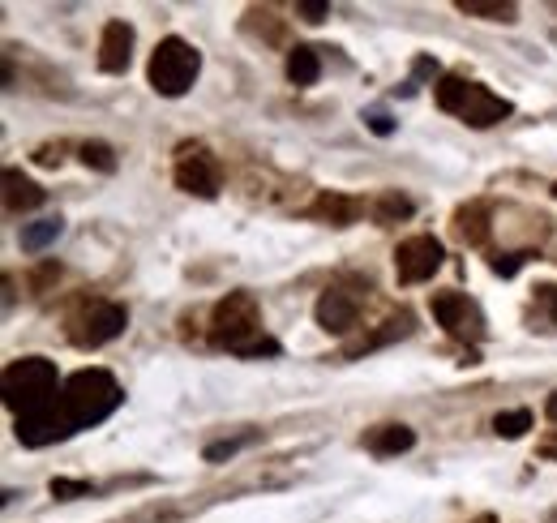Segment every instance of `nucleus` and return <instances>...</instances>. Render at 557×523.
Returning <instances> with one entry per match:
<instances>
[{"label": "nucleus", "mask_w": 557, "mask_h": 523, "mask_svg": "<svg viewBox=\"0 0 557 523\" xmlns=\"http://www.w3.org/2000/svg\"><path fill=\"white\" fill-rule=\"evenodd\" d=\"M459 232L468 236L472 245H480L489 236V228H485V206H463L459 211Z\"/></svg>", "instance_id": "21"}, {"label": "nucleus", "mask_w": 557, "mask_h": 523, "mask_svg": "<svg viewBox=\"0 0 557 523\" xmlns=\"http://www.w3.org/2000/svg\"><path fill=\"white\" fill-rule=\"evenodd\" d=\"M472 523H498V519H493V515H480V519H472Z\"/></svg>", "instance_id": "31"}, {"label": "nucleus", "mask_w": 557, "mask_h": 523, "mask_svg": "<svg viewBox=\"0 0 557 523\" xmlns=\"http://www.w3.org/2000/svg\"><path fill=\"white\" fill-rule=\"evenodd\" d=\"M433 95H438L442 112L459 116V121L472 125V129H489V125H498V121L510 116V103L502 95H493L489 86H480V82L455 78V73H446V78L433 86Z\"/></svg>", "instance_id": "3"}, {"label": "nucleus", "mask_w": 557, "mask_h": 523, "mask_svg": "<svg viewBox=\"0 0 557 523\" xmlns=\"http://www.w3.org/2000/svg\"><path fill=\"white\" fill-rule=\"evenodd\" d=\"M545 412H549V421H553V425H557V391H553V395H549V403H545Z\"/></svg>", "instance_id": "30"}, {"label": "nucleus", "mask_w": 557, "mask_h": 523, "mask_svg": "<svg viewBox=\"0 0 557 523\" xmlns=\"http://www.w3.org/2000/svg\"><path fill=\"white\" fill-rule=\"evenodd\" d=\"M553 198H557V185H553Z\"/></svg>", "instance_id": "32"}, {"label": "nucleus", "mask_w": 557, "mask_h": 523, "mask_svg": "<svg viewBox=\"0 0 557 523\" xmlns=\"http://www.w3.org/2000/svg\"><path fill=\"white\" fill-rule=\"evenodd\" d=\"M433 318H438L446 326V335H455V339H480L485 335V318H480V309L463 292H438L433 296Z\"/></svg>", "instance_id": "10"}, {"label": "nucleus", "mask_w": 557, "mask_h": 523, "mask_svg": "<svg viewBox=\"0 0 557 523\" xmlns=\"http://www.w3.org/2000/svg\"><path fill=\"white\" fill-rule=\"evenodd\" d=\"M318 326L322 331H330V335H343V331H352L356 326V313H360V305L352 301L343 288H326L322 296H318Z\"/></svg>", "instance_id": "12"}, {"label": "nucleus", "mask_w": 557, "mask_h": 523, "mask_svg": "<svg viewBox=\"0 0 557 523\" xmlns=\"http://www.w3.org/2000/svg\"><path fill=\"white\" fill-rule=\"evenodd\" d=\"M60 232H65V219H60V215H48V219L26 223V228H22V249H26V253H43Z\"/></svg>", "instance_id": "16"}, {"label": "nucleus", "mask_w": 557, "mask_h": 523, "mask_svg": "<svg viewBox=\"0 0 557 523\" xmlns=\"http://www.w3.org/2000/svg\"><path fill=\"white\" fill-rule=\"evenodd\" d=\"M540 305H545L549 318L557 322V288H540Z\"/></svg>", "instance_id": "29"}, {"label": "nucleus", "mask_w": 557, "mask_h": 523, "mask_svg": "<svg viewBox=\"0 0 557 523\" xmlns=\"http://www.w3.org/2000/svg\"><path fill=\"white\" fill-rule=\"evenodd\" d=\"M365 446L373 455H403V451H412L416 446V433L408 425H378L365 438Z\"/></svg>", "instance_id": "14"}, {"label": "nucleus", "mask_w": 557, "mask_h": 523, "mask_svg": "<svg viewBox=\"0 0 557 523\" xmlns=\"http://www.w3.org/2000/svg\"><path fill=\"white\" fill-rule=\"evenodd\" d=\"M296 13H300V18H305V22H322L326 13H330V5H326V0H300V5H296Z\"/></svg>", "instance_id": "26"}, {"label": "nucleus", "mask_w": 557, "mask_h": 523, "mask_svg": "<svg viewBox=\"0 0 557 523\" xmlns=\"http://www.w3.org/2000/svg\"><path fill=\"white\" fill-rule=\"evenodd\" d=\"M459 13L468 18H485V22H515L519 9L510 0H459Z\"/></svg>", "instance_id": "17"}, {"label": "nucleus", "mask_w": 557, "mask_h": 523, "mask_svg": "<svg viewBox=\"0 0 557 523\" xmlns=\"http://www.w3.org/2000/svg\"><path fill=\"white\" fill-rule=\"evenodd\" d=\"M249 442H258V433H240V438H228V442H210V446H206V463H223V459H232L236 451H245Z\"/></svg>", "instance_id": "22"}, {"label": "nucleus", "mask_w": 557, "mask_h": 523, "mask_svg": "<svg viewBox=\"0 0 557 523\" xmlns=\"http://www.w3.org/2000/svg\"><path fill=\"white\" fill-rule=\"evenodd\" d=\"M125 322H129L125 305L95 301L90 309H82L78 322H73V343H78V348H103V343H112L120 331H125Z\"/></svg>", "instance_id": "8"}, {"label": "nucleus", "mask_w": 557, "mask_h": 523, "mask_svg": "<svg viewBox=\"0 0 557 523\" xmlns=\"http://www.w3.org/2000/svg\"><path fill=\"white\" fill-rule=\"evenodd\" d=\"M176 185L185 193H193V198H219V189H223L219 159L210 155L202 142H185L176 151Z\"/></svg>", "instance_id": "6"}, {"label": "nucleus", "mask_w": 557, "mask_h": 523, "mask_svg": "<svg viewBox=\"0 0 557 523\" xmlns=\"http://www.w3.org/2000/svg\"><path fill=\"white\" fill-rule=\"evenodd\" d=\"M48 489H52V498H60V502H69V498H90V493H95V485H90V481H65V476H56Z\"/></svg>", "instance_id": "24"}, {"label": "nucleus", "mask_w": 557, "mask_h": 523, "mask_svg": "<svg viewBox=\"0 0 557 523\" xmlns=\"http://www.w3.org/2000/svg\"><path fill=\"white\" fill-rule=\"evenodd\" d=\"M56 399V365L43 356H22L5 369V403L13 412H30Z\"/></svg>", "instance_id": "4"}, {"label": "nucleus", "mask_w": 557, "mask_h": 523, "mask_svg": "<svg viewBox=\"0 0 557 523\" xmlns=\"http://www.w3.org/2000/svg\"><path fill=\"white\" fill-rule=\"evenodd\" d=\"M442 245L433 236H408L399 249H395V279L399 283H425L442 271Z\"/></svg>", "instance_id": "9"}, {"label": "nucleus", "mask_w": 557, "mask_h": 523, "mask_svg": "<svg viewBox=\"0 0 557 523\" xmlns=\"http://www.w3.org/2000/svg\"><path fill=\"white\" fill-rule=\"evenodd\" d=\"M78 429L73 425V416L65 412V403L52 399V403H43V408H30L18 416V442L22 446H48V442H60V438H69V433Z\"/></svg>", "instance_id": "7"}, {"label": "nucleus", "mask_w": 557, "mask_h": 523, "mask_svg": "<svg viewBox=\"0 0 557 523\" xmlns=\"http://www.w3.org/2000/svg\"><path fill=\"white\" fill-rule=\"evenodd\" d=\"M288 78H292V86H313L322 78V61H318V48H292L288 52Z\"/></svg>", "instance_id": "15"}, {"label": "nucleus", "mask_w": 557, "mask_h": 523, "mask_svg": "<svg viewBox=\"0 0 557 523\" xmlns=\"http://www.w3.org/2000/svg\"><path fill=\"white\" fill-rule=\"evenodd\" d=\"M313 215H326L330 223H352L356 219V202L335 198V193H322L318 206H313Z\"/></svg>", "instance_id": "19"}, {"label": "nucleus", "mask_w": 557, "mask_h": 523, "mask_svg": "<svg viewBox=\"0 0 557 523\" xmlns=\"http://www.w3.org/2000/svg\"><path fill=\"white\" fill-rule=\"evenodd\" d=\"M532 429V412L528 408H515V412H498L493 416V433L498 438H523Z\"/></svg>", "instance_id": "18"}, {"label": "nucleus", "mask_w": 557, "mask_h": 523, "mask_svg": "<svg viewBox=\"0 0 557 523\" xmlns=\"http://www.w3.org/2000/svg\"><path fill=\"white\" fill-rule=\"evenodd\" d=\"M60 403L65 412L73 416V425L86 429V425H99L120 408V386L108 369H78L73 378H65L60 386Z\"/></svg>", "instance_id": "2"}, {"label": "nucleus", "mask_w": 557, "mask_h": 523, "mask_svg": "<svg viewBox=\"0 0 557 523\" xmlns=\"http://www.w3.org/2000/svg\"><path fill=\"white\" fill-rule=\"evenodd\" d=\"M523 258H528V253H506V262L498 258V262H493V271H498V275H515L523 266Z\"/></svg>", "instance_id": "28"}, {"label": "nucleus", "mask_w": 557, "mask_h": 523, "mask_svg": "<svg viewBox=\"0 0 557 523\" xmlns=\"http://www.w3.org/2000/svg\"><path fill=\"white\" fill-rule=\"evenodd\" d=\"M403 215H412V202H408V198H399V193H386V198L378 202V219H382V223L403 219Z\"/></svg>", "instance_id": "25"}, {"label": "nucleus", "mask_w": 557, "mask_h": 523, "mask_svg": "<svg viewBox=\"0 0 557 523\" xmlns=\"http://www.w3.org/2000/svg\"><path fill=\"white\" fill-rule=\"evenodd\" d=\"M82 163L86 168H99V172H116V155L108 142H86L82 146Z\"/></svg>", "instance_id": "23"}, {"label": "nucleus", "mask_w": 557, "mask_h": 523, "mask_svg": "<svg viewBox=\"0 0 557 523\" xmlns=\"http://www.w3.org/2000/svg\"><path fill=\"white\" fill-rule=\"evenodd\" d=\"M408 331H412V313H395V318H386V322H382V331L373 335V339H365V343H360L356 352H365V348H378V343H390V339H403Z\"/></svg>", "instance_id": "20"}, {"label": "nucleus", "mask_w": 557, "mask_h": 523, "mask_svg": "<svg viewBox=\"0 0 557 523\" xmlns=\"http://www.w3.org/2000/svg\"><path fill=\"white\" fill-rule=\"evenodd\" d=\"M365 125H369L373 133H378V138H386V133L395 129V121H390V116H386L382 108H373V112H365Z\"/></svg>", "instance_id": "27"}, {"label": "nucleus", "mask_w": 557, "mask_h": 523, "mask_svg": "<svg viewBox=\"0 0 557 523\" xmlns=\"http://www.w3.org/2000/svg\"><path fill=\"white\" fill-rule=\"evenodd\" d=\"M215 343L236 356H279V339H270L262 331V313L258 301L249 292H228L215 305Z\"/></svg>", "instance_id": "1"}, {"label": "nucleus", "mask_w": 557, "mask_h": 523, "mask_svg": "<svg viewBox=\"0 0 557 523\" xmlns=\"http://www.w3.org/2000/svg\"><path fill=\"white\" fill-rule=\"evenodd\" d=\"M133 61V26L129 22H108L99 39V69L103 73H125Z\"/></svg>", "instance_id": "11"}, {"label": "nucleus", "mask_w": 557, "mask_h": 523, "mask_svg": "<svg viewBox=\"0 0 557 523\" xmlns=\"http://www.w3.org/2000/svg\"><path fill=\"white\" fill-rule=\"evenodd\" d=\"M43 198H48V193H43L35 181H30V176H22V172H5V206L13 215H26V211H39L43 206Z\"/></svg>", "instance_id": "13"}, {"label": "nucleus", "mask_w": 557, "mask_h": 523, "mask_svg": "<svg viewBox=\"0 0 557 523\" xmlns=\"http://www.w3.org/2000/svg\"><path fill=\"white\" fill-rule=\"evenodd\" d=\"M198 69H202V56L189 48L185 39H163L159 48H155V56H150V86H155L159 95H168V99H176V95H185L193 82H198Z\"/></svg>", "instance_id": "5"}]
</instances>
